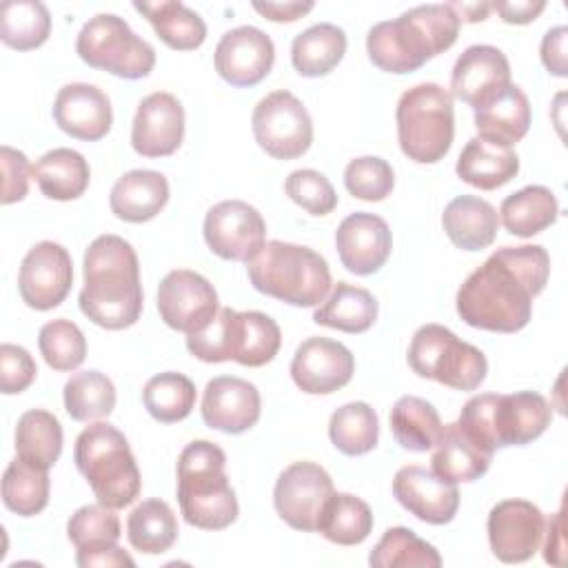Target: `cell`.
<instances>
[{
	"label": "cell",
	"mask_w": 568,
	"mask_h": 568,
	"mask_svg": "<svg viewBox=\"0 0 568 568\" xmlns=\"http://www.w3.org/2000/svg\"><path fill=\"white\" fill-rule=\"evenodd\" d=\"M251 124L260 149L275 160H293L311 149L313 120L291 91L264 95L253 109Z\"/></svg>",
	"instance_id": "7c38bea8"
},
{
	"label": "cell",
	"mask_w": 568,
	"mask_h": 568,
	"mask_svg": "<svg viewBox=\"0 0 568 568\" xmlns=\"http://www.w3.org/2000/svg\"><path fill=\"white\" fill-rule=\"evenodd\" d=\"M390 433L402 448L426 453L439 442L444 424L430 402L417 395H404L390 408Z\"/></svg>",
	"instance_id": "d590c367"
},
{
	"label": "cell",
	"mask_w": 568,
	"mask_h": 568,
	"mask_svg": "<svg viewBox=\"0 0 568 568\" xmlns=\"http://www.w3.org/2000/svg\"><path fill=\"white\" fill-rule=\"evenodd\" d=\"M184 138V109L173 93L155 91L140 100L133 124L131 146L144 158H164L180 149Z\"/></svg>",
	"instance_id": "44dd1931"
},
{
	"label": "cell",
	"mask_w": 568,
	"mask_h": 568,
	"mask_svg": "<svg viewBox=\"0 0 568 568\" xmlns=\"http://www.w3.org/2000/svg\"><path fill=\"white\" fill-rule=\"evenodd\" d=\"M62 453V426L44 408H31L20 415L16 426V455L49 470Z\"/></svg>",
	"instance_id": "74e56055"
},
{
	"label": "cell",
	"mask_w": 568,
	"mask_h": 568,
	"mask_svg": "<svg viewBox=\"0 0 568 568\" xmlns=\"http://www.w3.org/2000/svg\"><path fill=\"white\" fill-rule=\"evenodd\" d=\"M73 462L102 506L118 510L140 495L142 479L135 457L115 426L106 422L87 426L75 439Z\"/></svg>",
	"instance_id": "ba28073f"
},
{
	"label": "cell",
	"mask_w": 568,
	"mask_h": 568,
	"mask_svg": "<svg viewBox=\"0 0 568 568\" xmlns=\"http://www.w3.org/2000/svg\"><path fill=\"white\" fill-rule=\"evenodd\" d=\"M142 402L155 422L173 424L191 415L195 406V384L175 371L158 373L144 384Z\"/></svg>",
	"instance_id": "7bdbcfd3"
},
{
	"label": "cell",
	"mask_w": 568,
	"mask_h": 568,
	"mask_svg": "<svg viewBox=\"0 0 568 568\" xmlns=\"http://www.w3.org/2000/svg\"><path fill=\"white\" fill-rule=\"evenodd\" d=\"M204 240L217 257L248 262L266 244V222L248 202L224 200L206 211Z\"/></svg>",
	"instance_id": "5bb4252c"
},
{
	"label": "cell",
	"mask_w": 568,
	"mask_h": 568,
	"mask_svg": "<svg viewBox=\"0 0 568 568\" xmlns=\"http://www.w3.org/2000/svg\"><path fill=\"white\" fill-rule=\"evenodd\" d=\"M280 344L277 322L262 311L220 308L209 326L186 335V348L193 357L209 364L233 359L251 368L268 364Z\"/></svg>",
	"instance_id": "52a82bcc"
},
{
	"label": "cell",
	"mask_w": 568,
	"mask_h": 568,
	"mask_svg": "<svg viewBox=\"0 0 568 568\" xmlns=\"http://www.w3.org/2000/svg\"><path fill=\"white\" fill-rule=\"evenodd\" d=\"M33 178L49 200L67 202L80 197L91 178L89 162L82 153L60 146L53 151H47L36 164H33Z\"/></svg>",
	"instance_id": "d6a6232c"
},
{
	"label": "cell",
	"mask_w": 568,
	"mask_h": 568,
	"mask_svg": "<svg viewBox=\"0 0 568 568\" xmlns=\"http://www.w3.org/2000/svg\"><path fill=\"white\" fill-rule=\"evenodd\" d=\"M448 240L462 251H481L497 237L499 215L495 206L477 195H457L442 213Z\"/></svg>",
	"instance_id": "4316f807"
},
{
	"label": "cell",
	"mask_w": 568,
	"mask_h": 568,
	"mask_svg": "<svg viewBox=\"0 0 568 568\" xmlns=\"http://www.w3.org/2000/svg\"><path fill=\"white\" fill-rule=\"evenodd\" d=\"M530 126V102L521 87L508 84L495 100L475 109V129L477 138L499 144L513 146L519 142Z\"/></svg>",
	"instance_id": "83f0119b"
},
{
	"label": "cell",
	"mask_w": 568,
	"mask_h": 568,
	"mask_svg": "<svg viewBox=\"0 0 568 568\" xmlns=\"http://www.w3.org/2000/svg\"><path fill=\"white\" fill-rule=\"evenodd\" d=\"M548 530H544L546 535V544H544V559L552 566H564V552H566V541H564V530H566V510L564 506L550 517V521L546 524Z\"/></svg>",
	"instance_id": "db71d44e"
},
{
	"label": "cell",
	"mask_w": 568,
	"mask_h": 568,
	"mask_svg": "<svg viewBox=\"0 0 568 568\" xmlns=\"http://www.w3.org/2000/svg\"><path fill=\"white\" fill-rule=\"evenodd\" d=\"M393 497L417 519L442 526L453 521L459 508V490L422 466H404L393 477Z\"/></svg>",
	"instance_id": "603a6c76"
},
{
	"label": "cell",
	"mask_w": 568,
	"mask_h": 568,
	"mask_svg": "<svg viewBox=\"0 0 568 568\" xmlns=\"http://www.w3.org/2000/svg\"><path fill=\"white\" fill-rule=\"evenodd\" d=\"M550 275V257L539 244L501 246L475 268L457 291L459 317L481 331L517 333L532 315V300Z\"/></svg>",
	"instance_id": "6da1fadb"
},
{
	"label": "cell",
	"mask_w": 568,
	"mask_h": 568,
	"mask_svg": "<svg viewBox=\"0 0 568 568\" xmlns=\"http://www.w3.org/2000/svg\"><path fill=\"white\" fill-rule=\"evenodd\" d=\"M373 530L368 504L351 493H333L320 515L317 532L339 546H357Z\"/></svg>",
	"instance_id": "8d00e7d4"
},
{
	"label": "cell",
	"mask_w": 568,
	"mask_h": 568,
	"mask_svg": "<svg viewBox=\"0 0 568 568\" xmlns=\"http://www.w3.org/2000/svg\"><path fill=\"white\" fill-rule=\"evenodd\" d=\"M51 33L49 9L38 0H7L0 7V40L18 51L38 49Z\"/></svg>",
	"instance_id": "ab89813d"
},
{
	"label": "cell",
	"mask_w": 568,
	"mask_h": 568,
	"mask_svg": "<svg viewBox=\"0 0 568 568\" xmlns=\"http://www.w3.org/2000/svg\"><path fill=\"white\" fill-rule=\"evenodd\" d=\"M129 544L146 555L166 552L178 539V519L162 499H144L126 519Z\"/></svg>",
	"instance_id": "f35d334b"
},
{
	"label": "cell",
	"mask_w": 568,
	"mask_h": 568,
	"mask_svg": "<svg viewBox=\"0 0 568 568\" xmlns=\"http://www.w3.org/2000/svg\"><path fill=\"white\" fill-rule=\"evenodd\" d=\"M67 535L75 546V555L104 550L118 546L120 541V519L113 508L98 504H87L78 508L67 521Z\"/></svg>",
	"instance_id": "bcb514c9"
},
{
	"label": "cell",
	"mask_w": 568,
	"mask_h": 568,
	"mask_svg": "<svg viewBox=\"0 0 568 568\" xmlns=\"http://www.w3.org/2000/svg\"><path fill=\"white\" fill-rule=\"evenodd\" d=\"M286 195L311 215H328L337 206V193L328 178L315 169H297L284 182Z\"/></svg>",
	"instance_id": "681fc988"
},
{
	"label": "cell",
	"mask_w": 568,
	"mask_h": 568,
	"mask_svg": "<svg viewBox=\"0 0 568 568\" xmlns=\"http://www.w3.org/2000/svg\"><path fill=\"white\" fill-rule=\"evenodd\" d=\"M75 564L80 568H115V566H126L133 568L135 561L120 548V546H111L104 550H95V552H84V555H75Z\"/></svg>",
	"instance_id": "6f0895ef"
},
{
	"label": "cell",
	"mask_w": 568,
	"mask_h": 568,
	"mask_svg": "<svg viewBox=\"0 0 568 568\" xmlns=\"http://www.w3.org/2000/svg\"><path fill=\"white\" fill-rule=\"evenodd\" d=\"M328 437L339 453L364 455L377 446V413L366 402H348L331 415Z\"/></svg>",
	"instance_id": "ee69618b"
},
{
	"label": "cell",
	"mask_w": 568,
	"mask_h": 568,
	"mask_svg": "<svg viewBox=\"0 0 568 568\" xmlns=\"http://www.w3.org/2000/svg\"><path fill=\"white\" fill-rule=\"evenodd\" d=\"M331 475L315 462H295L286 466L273 488L277 515L295 530L313 532L326 499L333 495Z\"/></svg>",
	"instance_id": "4fadbf2b"
},
{
	"label": "cell",
	"mask_w": 568,
	"mask_h": 568,
	"mask_svg": "<svg viewBox=\"0 0 568 568\" xmlns=\"http://www.w3.org/2000/svg\"><path fill=\"white\" fill-rule=\"evenodd\" d=\"M36 362L27 348L18 344L0 346V390L4 395L22 393L36 379Z\"/></svg>",
	"instance_id": "f907efd6"
},
{
	"label": "cell",
	"mask_w": 568,
	"mask_h": 568,
	"mask_svg": "<svg viewBox=\"0 0 568 568\" xmlns=\"http://www.w3.org/2000/svg\"><path fill=\"white\" fill-rule=\"evenodd\" d=\"M38 348L53 371H73L87 357L84 333L71 320H51L38 333Z\"/></svg>",
	"instance_id": "7dc6e473"
},
{
	"label": "cell",
	"mask_w": 568,
	"mask_h": 568,
	"mask_svg": "<svg viewBox=\"0 0 568 568\" xmlns=\"http://www.w3.org/2000/svg\"><path fill=\"white\" fill-rule=\"evenodd\" d=\"M353 373V353L342 342L328 337L304 339L291 359V377L308 395L335 393L351 382Z\"/></svg>",
	"instance_id": "ac0fdd59"
},
{
	"label": "cell",
	"mask_w": 568,
	"mask_h": 568,
	"mask_svg": "<svg viewBox=\"0 0 568 568\" xmlns=\"http://www.w3.org/2000/svg\"><path fill=\"white\" fill-rule=\"evenodd\" d=\"M490 7L508 24H528L546 9V2L544 0H515V2H490Z\"/></svg>",
	"instance_id": "11a10c76"
},
{
	"label": "cell",
	"mask_w": 568,
	"mask_h": 568,
	"mask_svg": "<svg viewBox=\"0 0 568 568\" xmlns=\"http://www.w3.org/2000/svg\"><path fill=\"white\" fill-rule=\"evenodd\" d=\"M133 7L151 22L158 38L175 51L197 49L206 40V24L202 16L178 0L133 2Z\"/></svg>",
	"instance_id": "1f68e13d"
},
{
	"label": "cell",
	"mask_w": 568,
	"mask_h": 568,
	"mask_svg": "<svg viewBox=\"0 0 568 568\" xmlns=\"http://www.w3.org/2000/svg\"><path fill=\"white\" fill-rule=\"evenodd\" d=\"M169 202V182L160 171L133 169L126 171L111 189L109 206L124 222H149Z\"/></svg>",
	"instance_id": "484cf974"
},
{
	"label": "cell",
	"mask_w": 568,
	"mask_h": 568,
	"mask_svg": "<svg viewBox=\"0 0 568 568\" xmlns=\"http://www.w3.org/2000/svg\"><path fill=\"white\" fill-rule=\"evenodd\" d=\"M315 4L311 0L306 2H253V9L273 20V22H295L297 18H302L304 13H308Z\"/></svg>",
	"instance_id": "9f6ffc18"
},
{
	"label": "cell",
	"mask_w": 568,
	"mask_h": 568,
	"mask_svg": "<svg viewBox=\"0 0 568 568\" xmlns=\"http://www.w3.org/2000/svg\"><path fill=\"white\" fill-rule=\"evenodd\" d=\"M64 408L75 422H93L109 417L115 408V386L100 371L73 373L62 390Z\"/></svg>",
	"instance_id": "b9f144b4"
},
{
	"label": "cell",
	"mask_w": 568,
	"mask_h": 568,
	"mask_svg": "<svg viewBox=\"0 0 568 568\" xmlns=\"http://www.w3.org/2000/svg\"><path fill=\"white\" fill-rule=\"evenodd\" d=\"M377 320V300L371 291L337 282L328 297L315 308L313 322L344 333H364Z\"/></svg>",
	"instance_id": "e575fe53"
},
{
	"label": "cell",
	"mask_w": 568,
	"mask_h": 568,
	"mask_svg": "<svg viewBox=\"0 0 568 568\" xmlns=\"http://www.w3.org/2000/svg\"><path fill=\"white\" fill-rule=\"evenodd\" d=\"M224 466V450L206 439H195L180 453L178 501L189 526L222 530L237 519L240 506Z\"/></svg>",
	"instance_id": "277c9868"
},
{
	"label": "cell",
	"mask_w": 568,
	"mask_h": 568,
	"mask_svg": "<svg viewBox=\"0 0 568 568\" xmlns=\"http://www.w3.org/2000/svg\"><path fill=\"white\" fill-rule=\"evenodd\" d=\"M255 291L291 306H317L333 286L328 262L313 248L271 240L246 262Z\"/></svg>",
	"instance_id": "8992f818"
},
{
	"label": "cell",
	"mask_w": 568,
	"mask_h": 568,
	"mask_svg": "<svg viewBox=\"0 0 568 568\" xmlns=\"http://www.w3.org/2000/svg\"><path fill=\"white\" fill-rule=\"evenodd\" d=\"M53 120L67 135L95 142L109 133L113 111L102 89L87 82H71L64 84L55 95Z\"/></svg>",
	"instance_id": "d4e9b609"
},
{
	"label": "cell",
	"mask_w": 568,
	"mask_h": 568,
	"mask_svg": "<svg viewBox=\"0 0 568 568\" xmlns=\"http://www.w3.org/2000/svg\"><path fill=\"white\" fill-rule=\"evenodd\" d=\"M510 84V64L493 44L468 47L453 67L450 95L479 109L495 100Z\"/></svg>",
	"instance_id": "ffe728a7"
},
{
	"label": "cell",
	"mask_w": 568,
	"mask_h": 568,
	"mask_svg": "<svg viewBox=\"0 0 568 568\" xmlns=\"http://www.w3.org/2000/svg\"><path fill=\"white\" fill-rule=\"evenodd\" d=\"M462 20L450 4H419L393 20L377 22L366 36L371 62L386 73H410L450 49Z\"/></svg>",
	"instance_id": "3957f363"
},
{
	"label": "cell",
	"mask_w": 568,
	"mask_h": 568,
	"mask_svg": "<svg viewBox=\"0 0 568 568\" xmlns=\"http://www.w3.org/2000/svg\"><path fill=\"white\" fill-rule=\"evenodd\" d=\"M158 311L169 328L191 335L211 324L220 311V302L213 284L204 275L175 268L160 282Z\"/></svg>",
	"instance_id": "9a60e30c"
},
{
	"label": "cell",
	"mask_w": 568,
	"mask_h": 568,
	"mask_svg": "<svg viewBox=\"0 0 568 568\" xmlns=\"http://www.w3.org/2000/svg\"><path fill=\"white\" fill-rule=\"evenodd\" d=\"M493 455L484 453L457 422L446 424L433 453V473L450 484L475 481L490 468Z\"/></svg>",
	"instance_id": "f546056e"
},
{
	"label": "cell",
	"mask_w": 568,
	"mask_h": 568,
	"mask_svg": "<svg viewBox=\"0 0 568 568\" xmlns=\"http://www.w3.org/2000/svg\"><path fill=\"white\" fill-rule=\"evenodd\" d=\"M373 568H439L442 557L433 544L417 537L410 528H388L368 555Z\"/></svg>",
	"instance_id": "60d3db41"
},
{
	"label": "cell",
	"mask_w": 568,
	"mask_h": 568,
	"mask_svg": "<svg viewBox=\"0 0 568 568\" xmlns=\"http://www.w3.org/2000/svg\"><path fill=\"white\" fill-rule=\"evenodd\" d=\"M75 51L89 67L109 71L124 80L144 78L155 67L153 47L115 13L93 16L80 29Z\"/></svg>",
	"instance_id": "8fae6325"
},
{
	"label": "cell",
	"mask_w": 568,
	"mask_h": 568,
	"mask_svg": "<svg viewBox=\"0 0 568 568\" xmlns=\"http://www.w3.org/2000/svg\"><path fill=\"white\" fill-rule=\"evenodd\" d=\"M80 311L98 326L120 331L142 315L140 262L133 246L113 233L95 237L84 251Z\"/></svg>",
	"instance_id": "7a4b0ae2"
},
{
	"label": "cell",
	"mask_w": 568,
	"mask_h": 568,
	"mask_svg": "<svg viewBox=\"0 0 568 568\" xmlns=\"http://www.w3.org/2000/svg\"><path fill=\"white\" fill-rule=\"evenodd\" d=\"M488 541L504 564L528 561L544 541V513L526 499H504L488 513Z\"/></svg>",
	"instance_id": "e0dca14e"
},
{
	"label": "cell",
	"mask_w": 568,
	"mask_h": 568,
	"mask_svg": "<svg viewBox=\"0 0 568 568\" xmlns=\"http://www.w3.org/2000/svg\"><path fill=\"white\" fill-rule=\"evenodd\" d=\"M200 410L209 428L240 435L260 419V390L242 377L220 375L206 384Z\"/></svg>",
	"instance_id": "cb8c5ba5"
},
{
	"label": "cell",
	"mask_w": 568,
	"mask_h": 568,
	"mask_svg": "<svg viewBox=\"0 0 568 568\" xmlns=\"http://www.w3.org/2000/svg\"><path fill=\"white\" fill-rule=\"evenodd\" d=\"M455 9V13L459 16V20H466V22H481L486 20V16L490 13V2H453L450 4Z\"/></svg>",
	"instance_id": "680465c9"
},
{
	"label": "cell",
	"mask_w": 568,
	"mask_h": 568,
	"mask_svg": "<svg viewBox=\"0 0 568 568\" xmlns=\"http://www.w3.org/2000/svg\"><path fill=\"white\" fill-rule=\"evenodd\" d=\"M2 501L4 506L20 515L33 517L49 504V475L16 455L2 475Z\"/></svg>",
	"instance_id": "f6af8a7d"
},
{
	"label": "cell",
	"mask_w": 568,
	"mask_h": 568,
	"mask_svg": "<svg viewBox=\"0 0 568 568\" xmlns=\"http://www.w3.org/2000/svg\"><path fill=\"white\" fill-rule=\"evenodd\" d=\"M408 366L426 379H435L455 390H475L486 379L488 362L484 353L459 339L442 324H424L408 346Z\"/></svg>",
	"instance_id": "30bf717a"
},
{
	"label": "cell",
	"mask_w": 568,
	"mask_h": 568,
	"mask_svg": "<svg viewBox=\"0 0 568 568\" xmlns=\"http://www.w3.org/2000/svg\"><path fill=\"white\" fill-rule=\"evenodd\" d=\"M397 140L402 153L417 164L439 162L455 138L453 95L435 82H422L397 102Z\"/></svg>",
	"instance_id": "9c48e42d"
},
{
	"label": "cell",
	"mask_w": 568,
	"mask_h": 568,
	"mask_svg": "<svg viewBox=\"0 0 568 568\" xmlns=\"http://www.w3.org/2000/svg\"><path fill=\"white\" fill-rule=\"evenodd\" d=\"M273 62V40L251 24L226 31L215 47V71L233 87H253L262 82L271 73Z\"/></svg>",
	"instance_id": "d6986e66"
},
{
	"label": "cell",
	"mask_w": 568,
	"mask_h": 568,
	"mask_svg": "<svg viewBox=\"0 0 568 568\" xmlns=\"http://www.w3.org/2000/svg\"><path fill=\"white\" fill-rule=\"evenodd\" d=\"M73 284L69 251L58 242H38L20 264L18 293L29 308L49 311L64 302Z\"/></svg>",
	"instance_id": "2e32d148"
},
{
	"label": "cell",
	"mask_w": 568,
	"mask_h": 568,
	"mask_svg": "<svg viewBox=\"0 0 568 568\" xmlns=\"http://www.w3.org/2000/svg\"><path fill=\"white\" fill-rule=\"evenodd\" d=\"M335 246L346 271L355 275H373L386 264L393 248V235L386 220L379 215L355 211L339 222Z\"/></svg>",
	"instance_id": "7402d4cb"
},
{
	"label": "cell",
	"mask_w": 568,
	"mask_h": 568,
	"mask_svg": "<svg viewBox=\"0 0 568 568\" xmlns=\"http://www.w3.org/2000/svg\"><path fill=\"white\" fill-rule=\"evenodd\" d=\"M0 164H2V204H13L24 200L29 191V178L33 175V166L29 164L27 155L18 149L2 146L0 149Z\"/></svg>",
	"instance_id": "816d5d0a"
},
{
	"label": "cell",
	"mask_w": 568,
	"mask_h": 568,
	"mask_svg": "<svg viewBox=\"0 0 568 568\" xmlns=\"http://www.w3.org/2000/svg\"><path fill=\"white\" fill-rule=\"evenodd\" d=\"M344 186L353 197L382 202L395 186V173L386 160L377 155H362L346 164Z\"/></svg>",
	"instance_id": "c3c4849f"
},
{
	"label": "cell",
	"mask_w": 568,
	"mask_h": 568,
	"mask_svg": "<svg viewBox=\"0 0 568 568\" xmlns=\"http://www.w3.org/2000/svg\"><path fill=\"white\" fill-rule=\"evenodd\" d=\"M346 53V33L337 24L320 22L295 36L291 44V62L304 78L331 73Z\"/></svg>",
	"instance_id": "836d02e7"
},
{
	"label": "cell",
	"mask_w": 568,
	"mask_h": 568,
	"mask_svg": "<svg viewBox=\"0 0 568 568\" xmlns=\"http://www.w3.org/2000/svg\"><path fill=\"white\" fill-rule=\"evenodd\" d=\"M455 171L462 182L481 191H493L519 173V158L510 146L470 138L457 158Z\"/></svg>",
	"instance_id": "f1b7e54d"
},
{
	"label": "cell",
	"mask_w": 568,
	"mask_h": 568,
	"mask_svg": "<svg viewBox=\"0 0 568 568\" xmlns=\"http://www.w3.org/2000/svg\"><path fill=\"white\" fill-rule=\"evenodd\" d=\"M552 419V406L535 390L510 395L481 393L459 413V428L488 455L504 446H524L537 439Z\"/></svg>",
	"instance_id": "5b68a950"
},
{
	"label": "cell",
	"mask_w": 568,
	"mask_h": 568,
	"mask_svg": "<svg viewBox=\"0 0 568 568\" xmlns=\"http://www.w3.org/2000/svg\"><path fill=\"white\" fill-rule=\"evenodd\" d=\"M566 38L568 29L564 24L548 29L541 40V62L548 69V73L557 78L568 75V62H566Z\"/></svg>",
	"instance_id": "f5cc1de1"
},
{
	"label": "cell",
	"mask_w": 568,
	"mask_h": 568,
	"mask_svg": "<svg viewBox=\"0 0 568 568\" xmlns=\"http://www.w3.org/2000/svg\"><path fill=\"white\" fill-rule=\"evenodd\" d=\"M497 215L510 235L532 237L555 224L559 215V204L550 189L541 184H530L510 193L501 202Z\"/></svg>",
	"instance_id": "4dcf8cb0"
}]
</instances>
